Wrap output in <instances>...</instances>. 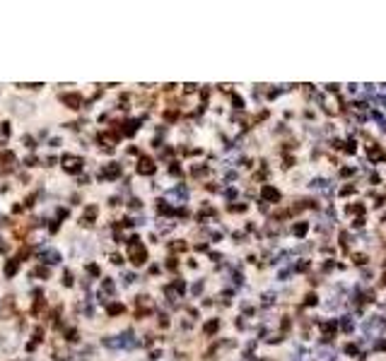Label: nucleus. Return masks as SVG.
<instances>
[{
  "instance_id": "nucleus-1",
  "label": "nucleus",
  "mask_w": 386,
  "mask_h": 361,
  "mask_svg": "<svg viewBox=\"0 0 386 361\" xmlns=\"http://www.w3.org/2000/svg\"><path fill=\"white\" fill-rule=\"evenodd\" d=\"M140 171H143V173H150V171H152V167H150L148 159H143V167H140Z\"/></svg>"
}]
</instances>
